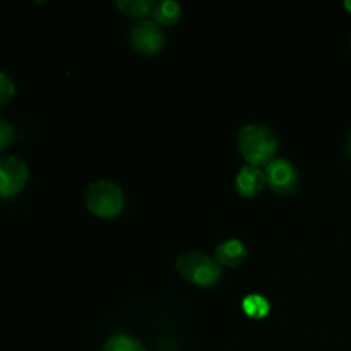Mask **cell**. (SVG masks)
Returning <instances> with one entry per match:
<instances>
[{"mask_svg":"<svg viewBox=\"0 0 351 351\" xmlns=\"http://www.w3.org/2000/svg\"><path fill=\"white\" fill-rule=\"evenodd\" d=\"M239 151L252 167H267L274 161L278 139L273 130L263 123H249L239 134Z\"/></svg>","mask_w":351,"mask_h":351,"instance_id":"cell-1","label":"cell"},{"mask_svg":"<svg viewBox=\"0 0 351 351\" xmlns=\"http://www.w3.org/2000/svg\"><path fill=\"white\" fill-rule=\"evenodd\" d=\"M84 202L93 215L110 219L122 213L125 197L119 185L108 180H98L88 185L84 192Z\"/></svg>","mask_w":351,"mask_h":351,"instance_id":"cell-2","label":"cell"},{"mask_svg":"<svg viewBox=\"0 0 351 351\" xmlns=\"http://www.w3.org/2000/svg\"><path fill=\"white\" fill-rule=\"evenodd\" d=\"M177 269L182 276L197 287H213L221 278V267L216 259L202 252H185L177 259Z\"/></svg>","mask_w":351,"mask_h":351,"instance_id":"cell-3","label":"cell"},{"mask_svg":"<svg viewBox=\"0 0 351 351\" xmlns=\"http://www.w3.org/2000/svg\"><path fill=\"white\" fill-rule=\"evenodd\" d=\"M27 178H29V170L21 158H0V197L10 199L21 194L26 187Z\"/></svg>","mask_w":351,"mask_h":351,"instance_id":"cell-4","label":"cell"},{"mask_svg":"<svg viewBox=\"0 0 351 351\" xmlns=\"http://www.w3.org/2000/svg\"><path fill=\"white\" fill-rule=\"evenodd\" d=\"M266 185L276 194H293L300 182L295 165L288 160H274L264 170Z\"/></svg>","mask_w":351,"mask_h":351,"instance_id":"cell-5","label":"cell"},{"mask_svg":"<svg viewBox=\"0 0 351 351\" xmlns=\"http://www.w3.org/2000/svg\"><path fill=\"white\" fill-rule=\"evenodd\" d=\"M130 45L143 55H154L165 47V33L154 21H141L130 29Z\"/></svg>","mask_w":351,"mask_h":351,"instance_id":"cell-6","label":"cell"},{"mask_svg":"<svg viewBox=\"0 0 351 351\" xmlns=\"http://www.w3.org/2000/svg\"><path fill=\"white\" fill-rule=\"evenodd\" d=\"M235 185L240 195H243V197H256L266 187V175H264L261 168L245 165V167L240 168Z\"/></svg>","mask_w":351,"mask_h":351,"instance_id":"cell-7","label":"cell"},{"mask_svg":"<svg viewBox=\"0 0 351 351\" xmlns=\"http://www.w3.org/2000/svg\"><path fill=\"white\" fill-rule=\"evenodd\" d=\"M215 259L218 264L228 267H237L240 264L245 263L247 259V249L240 240H226V242L219 243L215 250Z\"/></svg>","mask_w":351,"mask_h":351,"instance_id":"cell-8","label":"cell"},{"mask_svg":"<svg viewBox=\"0 0 351 351\" xmlns=\"http://www.w3.org/2000/svg\"><path fill=\"white\" fill-rule=\"evenodd\" d=\"M180 3L173 2V0H163V2L156 3L153 10L154 23L165 24V26H171L180 19Z\"/></svg>","mask_w":351,"mask_h":351,"instance_id":"cell-9","label":"cell"},{"mask_svg":"<svg viewBox=\"0 0 351 351\" xmlns=\"http://www.w3.org/2000/svg\"><path fill=\"white\" fill-rule=\"evenodd\" d=\"M119 9L130 17H146L153 14L156 3L153 0H119Z\"/></svg>","mask_w":351,"mask_h":351,"instance_id":"cell-10","label":"cell"},{"mask_svg":"<svg viewBox=\"0 0 351 351\" xmlns=\"http://www.w3.org/2000/svg\"><path fill=\"white\" fill-rule=\"evenodd\" d=\"M103 351H147L139 339L129 335H113L103 346Z\"/></svg>","mask_w":351,"mask_h":351,"instance_id":"cell-11","label":"cell"},{"mask_svg":"<svg viewBox=\"0 0 351 351\" xmlns=\"http://www.w3.org/2000/svg\"><path fill=\"white\" fill-rule=\"evenodd\" d=\"M243 312H245L249 317L254 319H261V317H266L267 312H269V304L264 297L261 295H249V297L243 298Z\"/></svg>","mask_w":351,"mask_h":351,"instance_id":"cell-12","label":"cell"},{"mask_svg":"<svg viewBox=\"0 0 351 351\" xmlns=\"http://www.w3.org/2000/svg\"><path fill=\"white\" fill-rule=\"evenodd\" d=\"M14 93H16L14 81L5 72H0V110L9 105L10 99L14 98Z\"/></svg>","mask_w":351,"mask_h":351,"instance_id":"cell-13","label":"cell"},{"mask_svg":"<svg viewBox=\"0 0 351 351\" xmlns=\"http://www.w3.org/2000/svg\"><path fill=\"white\" fill-rule=\"evenodd\" d=\"M14 141V129L9 122L0 119V151H3L5 147L10 146V143Z\"/></svg>","mask_w":351,"mask_h":351,"instance_id":"cell-14","label":"cell"},{"mask_svg":"<svg viewBox=\"0 0 351 351\" xmlns=\"http://www.w3.org/2000/svg\"><path fill=\"white\" fill-rule=\"evenodd\" d=\"M343 5H345V9L351 14V0H345V2H343Z\"/></svg>","mask_w":351,"mask_h":351,"instance_id":"cell-15","label":"cell"},{"mask_svg":"<svg viewBox=\"0 0 351 351\" xmlns=\"http://www.w3.org/2000/svg\"><path fill=\"white\" fill-rule=\"evenodd\" d=\"M346 149H348V154L351 158V132H350V137H348V146H346Z\"/></svg>","mask_w":351,"mask_h":351,"instance_id":"cell-16","label":"cell"},{"mask_svg":"<svg viewBox=\"0 0 351 351\" xmlns=\"http://www.w3.org/2000/svg\"><path fill=\"white\" fill-rule=\"evenodd\" d=\"M350 47H351V43H350Z\"/></svg>","mask_w":351,"mask_h":351,"instance_id":"cell-17","label":"cell"}]
</instances>
